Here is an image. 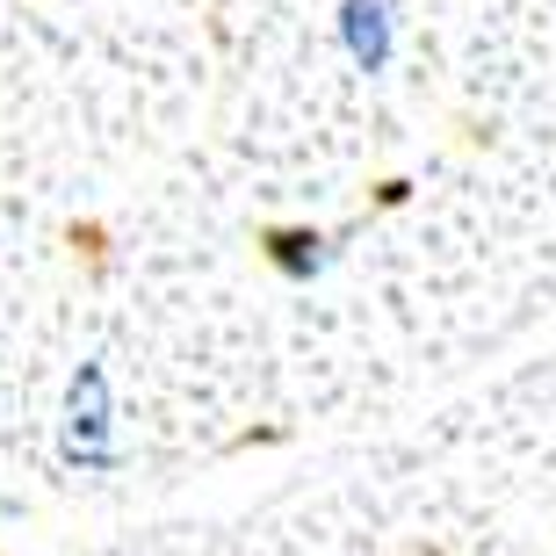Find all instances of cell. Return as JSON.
Here are the masks:
<instances>
[{
	"mask_svg": "<svg viewBox=\"0 0 556 556\" xmlns=\"http://www.w3.org/2000/svg\"><path fill=\"white\" fill-rule=\"evenodd\" d=\"M59 455L73 470L109 477L124 455H116V397H109V369L102 362H80L73 383H65V419H59Z\"/></svg>",
	"mask_w": 556,
	"mask_h": 556,
	"instance_id": "6da1fadb",
	"label": "cell"
},
{
	"mask_svg": "<svg viewBox=\"0 0 556 556\" xmlns=\"http://www.w3.org/2000/svg\"><path fill=\"white\" fill-rule=\"evenodd\" d=\"M340 43H348V59L362 65V73H391V59H397L391 8H383V0H348V8H340Z\"/></svg>",
	"mask_w": 556,
	"mask_h": 556,
	"instance_id": "7a4b0ae2",
	"label": "cell"
},
{
	"mask_svg": "<svg viewBox=\"0 0 556 556\" xmlns=\"http://www.w3.org/2000/svg\"><path fill=\"white\" fill-rule=\"evenodd\" d=\"M268 261L289 275V282H311V275L326 268V239L304 231V225H282V231H268Z\"/></svg>",
	"mask_w": 556,
	"mask_h": 556,
	"instance_id": "3957f363",
	"label": "cell"
}]
</instances>
